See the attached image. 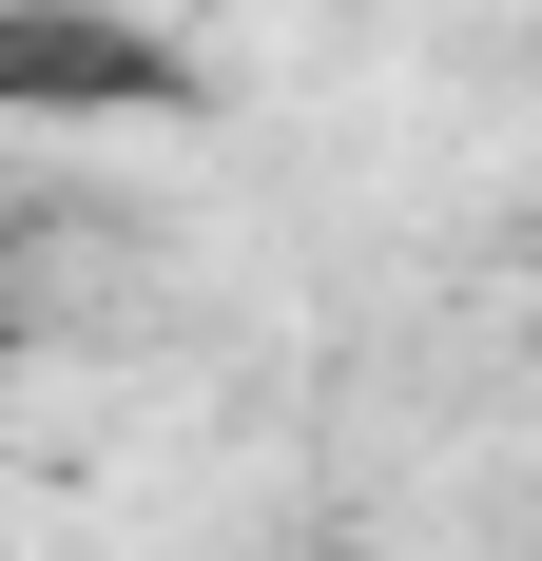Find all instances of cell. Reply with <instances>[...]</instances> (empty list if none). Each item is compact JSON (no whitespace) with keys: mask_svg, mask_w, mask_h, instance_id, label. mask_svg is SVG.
<instances>
[{"mask_svg":"<svg viewBox=\"0 0 542 561\" xmlns=\"http://www.w3.org/2000/svg\"><path fill=\"white\" fill-rule=\"evenodd\" d=\"M0 136H214V58L156 0H0Z\"/></svg>","mask_w":542,"mask_h":561,"instance_id":"1","label":"cell"},{"mask_svg":"<svg viewBox=\"0 0 542 561\" xmlns=\"http://www.w3.org/2000/svg\"><path fill=\"white\" fill-rule=\"evenodd\" d=\"M20 348H39V330H20V272H0V368H20Z\"/></svg>","mask_w":542,"mask_h":561,"instance_id":"2","label":"cell"}]
</instances>
